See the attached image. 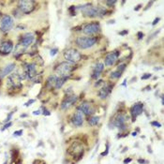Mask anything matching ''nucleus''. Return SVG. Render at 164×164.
I'll return each mask as SVG.
<instances>
[{
	"instance_id": "1",
	"label": "nucleus",
	"mask_w": 164,
	"mask_h": 164,
	"mask_svg": "<svg viewBox=\"0 0 164 164\" xmlns=\"http://www.w3.org/2000/svg\"><path fill=\"white\" fill-rule=\"evenodd\" d=\"M107 12L105 8L101 6H91V5H85L82 8V13L86 17L94 18V17H103Z\"/></svg>"
},
{
	"instance_id": "2",
	"label": "nucleus",
	"mask_w": 164,
	"mask_h": 164,
	"mask_svg": "<svg viewBox=\"0 0 164 164\" xmlns=\"http://www.w3.org/2000/svg\"><path fill=\"white\" fill-rule=\"evenodd\" d=\"M75 69L73 64H70L69 62H62L60 63L56 68V73L58 75V77H68L72 74V72Z\"/></svg>"
},
{
	"instance_id": "3",
	"label": "nucleus",
	"mask_w": 164,
	"mask_h": 164,
	"mask_svg": "<svg viewBox=\"0 0 164 164\" xmlns=\"http://www.w3.org/2000/svg\"><path fill=\"white\" fill-rule=\"evenodd\" d=\"M97 40L98 39L95 37H78L75 40V43L80 49L85 50L94 46L97 43Z\"/></svg>"
},
{
	"instance_id": "4",
	"label": "nucleus",
	"mask_w": 164,
	"mask_h": 164,
	"mask_svg": "<svg viewBox=\"0 0 164 164\" xmlns=\"http://www.w3.org/2000/svg\"><path fill=\"white\" fill-rule=\"evenodd\" d=\"M6 84L9 89H20L23 86L21 75L19 73H12L9 75Z\"/></svg>"
},
{
	"instance_id": "5",
	"label": "nucleus",
	"mask_w": 164,
	"mask_h": 164,
	"mask_svg": "<svg viewBox=\"0 0 164 164\" xmlns=\"http://www.w3.org/2000/svg\"><path fill=\"white\" fill-rule=\"evenodd\" d=\"M64 58L66 59L67 62L70 64H75L81 61L82 54L80 53V52L75 50V49H68L64 53Z\"/></svg>"
},
{
	"instance_id": "6",
	"label": "nucleus",
	"mask_w": 164,
	"mask_h": 164,
	"mask_svg": "<svg viewBox=\"0 0 164 164\" xmlns=\"http://www.w3.org/2000/svg\"><path fill=\"white\" fill-rule=\"evenodd\" d=\"M14 25V21L12 17L9 14H4L1 20H0V30L4 33H7L9 30H12Z\"/></svg>"
},
{
	"instance_id": "7",
	"label": "nucleus",
	"mask_w": 164,
	"mask_h": 164,
	"mask_svg": "<svg viewBox=\"0 0 164 164\" xmlns=\"http://www.w3.org/2000/svg\"><path fill=\"white\" fill-rule=\"evenodd\" d=\"M35 5L36 2L32 0H21V1H18V9L22 13L29 14L34 10Z\"/></svg>"
},
{
	"instance_id": "8",
	"label": "nucleus",
	"mask_w": 164,
	"mask_h": 164,
	"mask_svg": "<svg viewBox=\"0 0 164 164\" xmlns=\"http://www.w3.org/2000/svg\"><path fill=\"white\" fill-rule=\"evenodd\" d=\"M68 152H69V154L73 156L74 157H82V156L84 155V146L81 143L75 142V143H73L69 146Z\"/></svg>"
},
{
	"instance_id": "9",
	"label": "nucleus",
	"mask_w": 164,
	"mask_h": 164,
	"mask_svg": "<svg viewBox=\"0 0 164 164\" xmlns=\"http://www.w3.org/2000/svg\"><path fill=\"white\" fill-rule=\"evenodd\" d=\"M24 78L27 79H33L37 76V64L36 63H30L26 64L24 68Z\"/></svg>"
},
{
	"instance_id": "10",
	"label": "nucleus",
	"mask_w": 164,
	"mask_h": 164,
	"mask_svg": "<svg viewBox=\"0 0 164 164\" xmlns=\"http://www.w3.org/2000/svg\"><path fill=\"white\" fill-rule=\"evenodd\" d=\"M100 23H98V22H93L91 24L86 25L83 28L84 34L89 35V36L97 34V33L100 32Z\"/></svg>"
},
{
	"instance_id": "11",
	"label": "nucleus",
	"mask_w": 164,
	"mask_h": 164,
	"mask_svg": "<svg viewBox=\"0 0 164 164\" xmlns=\"http://www.w3.org/2000/svg\"><path fill=\"white\" fill-rule=\"evenodd\" d=\"M129 120V116L127 114H124V113H120L119 116L114 119L113 124L116 126V128H118L119 129L121 130H125L127 129V126H126V123Z\"/></svg>"
},
{
	"instance_id": "12",
	"label": "nucleus",
	"mask_w": 164,
	"mask_h": 164,
	"mask_svg": "<svg viewBox=\"0 0 164 164\" xmlns=\"http://www.w3.org/2000/svg\"><path fill=\"white\" fill-rule=\"evenodd\" d=\"M144 111V104L142 102H137L135 103L132 107L130 108V114H131V118H132V122H134L136 120V117L143 113Z\"/></svg>"
},
{
	"instance_id": "13",
	"label": "nucleus",
	"mask_w": 164,
	"mask_h": 164,
	"mask_svg": "<svg viewBox=\"0 0 164 164\" xmlns=\"http://www.w3.org/2000/svg\"><path fill=\"white\" fill-rule=\"evenodd\" d=\"M13 50V43L10 40H4L0 43V53L3 56L9 54Z\"/></svg>"
},
{
	"instance_id": "14",
	"label": "nucleus",
	"mask_w": 164,
	"mask_h": 164,
	"mask_svg": "<svg viewBox=\"0 0 164 164\" xmlns=\"http://www.w3.org/2000/svg\"><path fill=\"white\" fill-rule=\"evenodd\" d=\"M119 56V53L117 51H114V52H111L107 53L105 56V58H104V64L107 66V67H111V66L114 65V63L116 62V60Z\"/></svg>"
},
{
	"instance_id": "15",
	"label": "nucleus",
	"mask_w": 164,
	"mask_h": 164,
	"mask_svg": "<svg viewBox=\"0 0 164 164\" xmlns=\"http://www.w3.org/2000/svg\"><path fill=\"white\" fill-rule=\"evenodd\" d=\"M70 121H72V125L75 126V127L80 128L81 126H83L84 124V114L82 112H80L79 110H77V112H75L72 118H70Z\"/></svg>"
},
{
	"instance_id": "16",
	"label": "nucleus",
	"mask_w": 164,
	"mask_h": 164,
	"mask_svg": "<svg viewBox=\"0 0 164 164\" xmlns=\"http://www.w3.org/2000/svg\"><path fill=\"white\" fill-rule=\"evenodd\" d=\"M77 100H78V98H77V96H75V95L68 96L62 101L61 105H60V108H61L62 110H68V109H69L76 101H77Z\"/></svg>"
},
{
	"instance_id": "17",
	"label": "nucleus",
	"mask_w": 164,
	"mask_h": 164,
	"mask_svg": "<svg viewBox=\"0 0 164 164\" xmlns=\"http://www.w3.org/2000/svg\"><path fill=\"white\" fill-rule=\"evenodd\" d=\"M34 40H35V37L32 33H26V34H25L24 36H22L19 44L21 46H23L24 48H26L32 44Z\"/></svg>"
},
{
	"instance_id": "18",
	"label": "nucleus",
	"mask_w": 164,
	"mask_h": 164,
	"mask_svg": "<svg viewBox=\"0 0 164 164\" xmlns=\"http://www.w3.org/2000/svg\"><path fill=\"white\" fill-rule=\"evenodd\" d=\"M77 110H79L80 112L83 113V114H85V116H90V114L95 113V109L92 107V105L88 102H83L78 106Z\"/></svg>"
},
{
	"instance_id": "19",
	"label": "nucleus",
	"mask_w": 164,
	"mask_h": 164,
	"mask_svg": "<svg viewBox=\"0 0 164 164\" xmlns=\"http://www.w3.org/2000/svg\"><path fill=\"white\" fill-rule=\"evenodd\" d=\"M112 89H113V86L111 85H104L102 88L100 89V91H98V97H100L101 100H105V98L108 97V95L111 93Z\"/></svg>"
},
{
	"instance_id": "20",
	"label": "nucleus",
	"mask_w": 164,
	"mask_h": 164,
	"mask_svg": "<svg viewBox=\"0 0 164 164\" xmlns=\"http://www.w3.org/2000/svg\"><path fill=\"white\" fill-rule=\"evenodd\" d=\"M16 65L15 63H9L2 69L1 72H0V78H4L5 76H8L9 73H12V70L15 69Z\"/></svg>"
},
{
	"instance_id": "21",
	"label": "nucleus",
	"mask_w": 164,
	"mask_h": 164,
	"mask_svg": "<svg viewBox=\"0 0 164 164\" xmlns=\"http://www.w3.org/2000/svg\"><path fill=\"white\" fill-rule=\"evenodd\" d=\"M104 69V65L102 63H98L94 68H93V74H92V78L97 79L100 77V73L103 72Z\"/></svg>"
},
{
	"instance_id": "22",
	"label": "nucleus",
	"mask_w": 164,
	"mask_h": 164,
	"mask_svg": "<svg viewBox=\"0 0 164 164\" xmlns=\"http://www.w3.org/2000/svg\"><path fill=\"white\" fill-rule=\"evenodd\" d=\"M57 78H58V76H56V75H51L50 77H49V78L47 79L46 86L49 87V88H52L53 86L56 85V81H57Z\"/></svg>"
},
{
	"instance_id": "23",
	"label": "nucleus",
	"mask_w": 164,
	"mask_h": 164,
	"mask_svg": "<svg viewBox=\"0 0 164 164\" xmlns=\"http://www.w3.org/2000/svg\"><path fill=\"white\" fill-rule=\"evenodd\" d=\"M100 118L98 116H90L87 121H88V124L91 126V127H95V126H97L98 123H100Z\"/></svg>"
},
{
	"instance_id": "24",
	"label": "nucleus",
	"mask_w": 164,
	"mask_h": 164,
	"mask_svg": "<svg viewBox=\"0 0 164 164\" xmlns=\"http://www.w3.org/2000/svg\"><path fill=\"white\" fill-rule=\"evenodd\" d=\"M67 80H68V77H58L54 87H56V89H60L63 86V85L66 83V81H67Z\"/></svg>"
},
{
	"instance_id": "25",
	"label": "nucleus",
	"mask_w": 164,
	"mask_h": 164,
	"mask_svg": "<svg viewBox=\"0 0 164 164\" xmlns=\"http://www.w3.org/2000/svg\"><path fill=\"white\" fill-rule=\"evenodd\" d=\"M25 49L23 46H21L20 44H17V46L15 47V51H14V56L16 57H19L20 56H22V54L24 53V51H25Z\"/></svg>"
},
{
	"instance_id": "26",
	"label": "nucleus",
	"mask_w": 164,
	"mask_h": 164,
	"mask_svg": "<svg viewBox=\"0 0 164 164\" xmlns=\"http://www.w3.org/2000/svg\"><path fill=\"white\" fill-rule=\"evenodd\" d=\"M122 72H118V70H114V72H112L110 74V78L111 79H118L121 77Z\"/></svg>"
},
{
	"instance_id": "27",
	"label": "nucleus",
	"mask_w": 164,
	"mask_h": 164,
	"mask_svg": "<svg viewBox=\"0 0 164 164\" xmlns=\"http://www.w3.org/2000/svg\"><path fill=\"white\" fill-rule=\"evenodd\" d=\"M126 66H127L126 64H121V65H119L116 70H118V72H123L124 70H125V69H126Z\"/></svg>"
},
{
	"instance_id": "28",
	"label": "nucleus",
	"mask_w": 164,
	"mask_h": 164,
	"mask_svg": "<svg viewBox=\"0 0 164 164\" xmlns=\"http://www.w3.org/2000/svg\"><path fill=\"white\" fill-rule=\"evenodd\" d=\"M22 134H23V129H19V130H16L13 132V136L14 137H19V136H21Z\"/></svg>"
},
{
	"instance_id": "29",
	"label": "nucleus",
	"mask_w": 164,
	"mask_h": 164,
	"mask_svg": "<svg viewBox=\"0 0 164 164\" xmlns=\"http://www.w3.org/2000/svg\"><path fill=\"white\" fill-rule=\"evenodd\" d=\"M151 125L153 126V127H155V128H160L161 127V124L160 122H157V121H152Z\"/></svg>"
},
{
	"instance_id": "30",
	"label": "nucleus",
	"mask_w": 164,
	"mask_h": 164,
	"mask_svg": "<svg viewBox=\"0 0 164 164\" xmlns=\"http://www.w3.org/2000/svg\"><path fill=\"white\" fill-rule=\"evenodd\" d=\"M105 4L107 5L108 7H113V5H116V1H113V0H111V1H105Z\"/></svg>"
},
{
	"instance_id": "31",
	"label": "nucleus",
	"mask_w": 164,
	"mask_h": 164,
	"mask_svg": "<svg viewBox=\"0 0 164 164\" xmlns=\"http://www.w3.org/2000/svg\"><path fill=\"white\" fill-rule=\"evenodd\" d=\"M57 51H58V49H57V48L52 49L51 52H50V56H56V54L57 53Z\"/></svg>"
},
{
	"instance_id": "32",
	"label": "nucleus",
	"mask_w": 164,
	"mask_h": 164,
	"mask_svg": "<svg viewBox=\"0 0 164 164\" xmlns=\"http://www.w3.org/2000/svg\"><path fill=\"white\" fill-rule=\"evenodd\" d=\"M108 153H109V144L107 143V144H106V150H105L104 152H102V153H101V156H102V157L107 156V155H108Z\"/></svg>"
},
{
	"instance_id": "33",
	"label": "nucleus",
	"mask_w": 164,
	"mask_h": 164,
	"mask_svg": "<svg viewBox=\"0 0 164 164\" xmlns=\"http://www.w3.org/2000/svg\"><path fill=\"white\" fill-rule=\"evenodd\" d=\"M12 116H13V112H10V113H9V116H7V118L5 119V122H9L10 119H12Z\"/></svg>"
},
{
	"instance_id": "34",
	"label": "nucleus",
	"mask_w": 164,
	"mask_h": 164,
	"mask_svg": "<svg viewBox=\"0 0 164 164\" xmlns=\"http://www.w3.org/2000/svg\"><path fill=\"white\" fill-rule=\"evenodd\" d=\"M151 74L150 73H145L144 75H143L142 76V80H147V79H149V78H151Z\"/></svg>"
},
{
	"instance_id": "35",
	"label": "nucleus",
	"mask_w": 164,
	"mask_h": 164,
	"mask_svg": "<svg viewBox=\"0 0 164 164\" xmlns=\"http://www.w3.org/2000/svg\"><path fill=\"white\" fill-rule=\"evenodd\" d=\"M12 122H8L6 125H5L4 126V128L2 129V130H5V129H9V128H10V127H12Z\"/></svg>"
},
{
	"instance_id": "36",
	"label": "nucleus",
	"mask_w": 164,
	"mask_h": 164,
	"mask_svg": "<svg viewBox=\"0 0 164 164\" xmlns=\"http://www.w3.org/2000/svg\"><path fill=\"white\" fill-rule=\"evenodd\" d=\"M69 10L70 12V13H72V16L76 15V12H73V10H75V7H74V6H72V7H70V8L69 9Z\"/></svg>"
},
{
	"instance_id": "37",
	"label": "nucleus",
	"mask_w": 164,
	"mask_h": 164,
	"mask_svg": "<svg viewBox=\"0 0 164 164\" xmlns=\"http://www.w3.org/2000/svg\"><path fill=\"white\" fill-rule=\"evenodd\" d=\"M35 102V100H28L27 101L25 104V106H26V107H28V106H30L32 103H34Z\"/></svg>"
},
{
	"instance_id": "38",
	"label": "nucleus",
	"mask_w": 164,
	"mask_h": 164,
	"mask_svg": "<svg viewBox=\"0 0 164 164\" xmlns=\"http://www.w3.org/2000/svg\"><path fill=\"white\" fill-rule=\"evenodd\" d=\"M41 113H43L44 116H50V114H51V113L49 112V111L47 110V109H43V112H42Z\"/></svg>"
},
{
	"instance_id": "39",
	"label": "nucleus",
	"mask_w": 164,
	"mask_h": 164,
	"mask_svg": "<svg viewBox=\"0 0 164 164\" xmlns=\"http://www.w3.org/2000/svg\"><path fill=\"white\" fill-rule=\"evenodd\" d=\"M137 36H138V40H142V39H143V37H144V33H143V32H138Z\"/></svg>"
},
{
	"instance_id": "40",
	"label": "nucleus",
	"mask_w": 164,
	"mask_h": 164,
	"mask_svg": "<svg viewBox=\"0 0 164 164\" xmlns=\"http://www.w3.org/2000/svg\"><path fill=\"white\" fill-rule=\"evenodd\" d=\"M131 160H131L130 157H127V158H125V160H124V164H129V162H131Z\"/></svg>"
},
{
	"instance_id": "41",
	"label": "nucleus",
	"mask_w": 164,
	"mask_h": 164,
	"mask_svg": "<svg viewBox=\"0 0 164 164\" xmlns=\"http://www.w3.org/2000/svg\"><path fill=\"white\" fill-rule=\"evenodd\" d=\"M119 34H120V35H121V36H125V35H128V34H129V31H128V30H123V31H121V32H120V33H119Z\"/></svg>"
},
{
	"instance_id": "42",
	"label": "nucleus",
	"mask_w": 164,
	"mask_h": 164,
	"mask_svg": "<svg viewBox=\"0 0 164 164\" xmlns=\"http://www.w3.org/2000/svg\"><path fill=\"white\" fill-rule=\"evenodd\" d=\"M160 18H158V17H157V18H156V19L154 20V22H153V23H152V25H156L158 23V22H160Z\"/></svg>"
},
{
	"instance_id": "43",
	"label": "nucleus",
	"mask_w": 164,
	"mask_h": 164,
	"mask_svg": "<svg viewBox=\"0 0 164 164\" xmlns=\"http://www.w3.org/2000/svg\"><path fill=\"white\" fill-rule=\"evenodd\" d=\"M138 162H139L140 164H145V163H147V161H146V160H142V158H139V160H138Z\"/></svg>"
},
{
	"instance_id": "44",
	"label": "nucleus",
	"mask_w": 164,
	"mask_h": 164,
	"mask_svg": "<svg viewBox=\"0 0 164 164\" xmlns=\"http://www.w3.org/2000/svg\"><path fill=\"white\" fill-rule=\"evenodd\" d=\"M40 113H40V110L33 112V114H34V116H39V114H40Z\"/></svg>"
},
{
	"instance_id": "45",
	"label": "nucleus",
	"mask_w": 164,
	"mask_h": 164,
	"mask_svg": "<svg viewBox=\"0 0 164 164\" xmlns=\"http://www.w3.org/2000/svg\"><path fill=\"white\" fill-rule=\"evenodd\" d=\"M100 84H103V81H102V80H98V83H96V84H95V86L100 85Z\"/></svg>"
},
{
	"instance_id": "46",
	"label": "nucleus",
	"mask_w": 164,
	"mask_h": 164,
	"mask_svg": "<svg viewBox=\"0 0 164 164\" xmlns=\"http://www.w3.org/2000/svg\"><path fill=\"white\" fill-rule=\"evenodd\" d=\"M142 7H143V6H142V5H138V6L137 7H136V8H134V10H135V12H138V10L142 8Z\"/></svg>"
},
{
	"instance_id": "47",
	"label": "nucleus",
	"mask_w": 164,
	"mask_h": 164,
	"mask_svg": "<svg viewBox=\"0 0 164 164\" xmlns=\"http://www.w3.org/2000/svg\"><path fill=\"white\" fill-rule=\"evenodd\" d=\"M131 135H132V136H136V135H137V132H136V131H134V132L131 133Z\"/></svg>"
},
{
	"instance_id": "48",
	"label": "nucleus",
	"mask_w": 164,
	"mask_h": 164,
	"mask_svg": "<svg viewBox=\"0 0 164 164\" xmlns=\"http://www.w3.org/2000/svg\"><path fill=\"white\" fill-rule=\"evenodd\" d=\"M126 82H127V80H125V81H124V83L122 84V85H124V86L126 85Z\"/></svg>"
},
{
	"instance_id": "49",
	"label": "nucleus",
	"mask_w": 164,
	"mask_h": 164,
	"mask_svg": "<svg viewBox=\"0 0 164 164\" xmlns=\"http://www.w3.org/2000/svg\"><path fill=\"white\" fill-rule=\"evenodd\" d=\"M4 164H7V160H6V161H5V162H4Z\"/></svg>"
}]
</instances>
